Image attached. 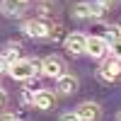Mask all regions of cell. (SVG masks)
<instances>
[{
  "label": "cell",
  "instance_id": "cell-1",
  "mask_svg": "<svg viewBox=\"0 0 121 121\" xmlns=\"http://www.w3.org/2000/svg\"><path fill=\"white\" fill-rule=\"evenodd\" d=\"M39 68H41V65H39L36 60H29V58H17V60H12V63L7 65V73H10V78H12V80H22V82H27V80L36 78Z\"/></svg>",
  "mask_w": 121,
  "mask_h": 121
},
{
  "label": "cell",
  "instance_id": "cell-2",
  "mask_svg": "<svg viewBox=\"0 0 121 121\" xmlns=\"http://www.w3.org/2000/svg\"><path fill=\"white\" fill-rule=\"evenodd\" d=\"M60 27H56L48 17H36V19H29L24 22V34L32 36V39H48L53 36V32H58Z\"/></svg>",
  "mask_w": 121,
  "mask_h": 121
},
{
  "label": "cell",
  "instance_id": "cell-3",
  "mask_svg": "<svg viewBox=\"0 0 121 121\" xmlns=\"http://www.w3.org/2000/svg\"><path fill=\"white\" fill-rule=\"evenodd\" d=\"M41 75L46 78H60V75H65V65H63V60H60L58 56H48L41 60Z\"/></svg>",
  "mask_w": 121,
  "mask_h": 121
},
{
  "label": "cell",
  "instance_id": "cell-4",
  "mask_svg": "<svg viewBox=\"0 0 121 121\" xmlns=\"http://www.w3.org/2000/svg\"><path fill=\"white\" fill-rule=\"evenodd\" d=\"M99 75H102V80H107V82H116V80L121 78V60L119 58H107L102 68H99Z\"/></svg>",
  "mask_w": 121,
  "mask_h": 121
},
{
  "label": "cell",
  "instance_id": "cell-5",
  "mask_svg": "<svg viewBox=\"0 0 121 121\" xmlns=\"http://www.w3.org/2000/svg\"><path fill=\"white\" fill-rule=\"evenodd\" d=\"M32 104L39 112H48V109L56 107V92H51V90H39V92L32 95Z\"/></svg>",
  "mask_w": 121,
  "mask_h": 121
},
{
  "label": "cell",
  "instance_id": "cell-6",
  "mask_svg": "<svg viewBox=\"0 0 121 121\" xmlns=\"http://www.w3.org/2000/svg\"><path fill=\"white\" fill-rule=\"evenodd\" d=\"M65 48H68V53H73V56L85 53V48H87V36L80 34V32L68 34V36H65Z\"/></svg>",
  "mask_w": 121,
  "mask_h": 121
},
{
  "label": "cell",
  "instance_id": "cell-7",
  "mask_svg": "<svg viewBox=\"0 0 121 121\" xmlns=\"http://www.w3.org/2000/svg\"><path fill=\"white\" fill-rule=\"evenodd\" d=\"M99 112H102V109H99L97 102H82V104H78L75 116H78V121H97Z\"/></svg>",
  "mask_w": 121,
  "mask_h": 121
},
{
  "label": "cell",
  "instance_id": "cell-8",
  "mask_svg": "<svg viewBox=\"0 0 121 121\" xmlns=\"http://www.w3.org/2000/svg\"><path fill=\"white\" fill-rule=\"evenodd\" d=\"M107 51H109V44L104 41L102 36H87V48H85L87 56H92V58H104Z\"/></svg>",
  "mask_w": 121,
  "mask_h": 121
},
{
  "label": "cell",
  "instance_id": "cell-9",
  "mask_svg": "<svg viewBox=\"0 0 121 121\" xmlns=\"http://www.w3.org/2000/svg\"><path fill=\"white\" fill-rule=\"evenodd\" d=\"M78 87H80V82H78L75 75L65 73L56 80V92H60V95H73V92H78Z\"/></svg>",
  "mask_w": 121,
  "mask_h": 121
},
{
  "label": "cell",
  "instance_id": "cell-10",
  "mask_svg": "<svg viewBox=\"0 0 121 121\" xmlns=\"http://www.w3.org/2000/svg\"><path fill=\"white\" fill-rule=\"evenodd\" d=\"M22 0H3L0 3V7H3V12L7 15V17H17L19 12H22Z\"/></svg>",
  "mask_w": 121,
  "mask_h": 121
},
{
  "label": "cell",
  "instance_id": "cell-11",
  "mask_svg": "<svg viewBox=\"0 0 121 121\" xmlns=\"http://www.w3.org/2000/svg\"><path fill=\"white\" fill-rule=\"evenodd\" d=\"M73 17H78V19L92 17V7H90V3H78V5H73Z\"/></svg>",
  "mask_w": 121,
  "mask_h": 121
},
{
  "label": "cell",
  "instance_id": "cell-12",
  "mask_svg": "<svg viewBox=\"0 0 121 121\" xmlns=\"http://www.w3.org/2000/svg\"><path fill=\"white\" fill-rule=\"evenodd\" d=\"M90 7H92V17H102V15H104V7L99 5L97 0H95V3H90Z\"/></svg>",
  "mask_w": 121,
  "mask_h": 121
},
{
  "label": "cell",
  "instance_id": "cell-13",
  "mask_svg": "<svg viewBox=\"0 0 121 121\" xmlns=\"http://www.w3.org/2000/svg\"><path fill=\"white\" fill-rule=\"evenodd\" d=\"M109 51L114 53V58H119V60H121V39H119V41H114L112 46H109Z\"/></svg>",
  "mask_w": 121,
  "mask_h": 121
},
{
  "label": "cell",
  "instance_id": "cell-14",
  "mask_svg": "<svg viewBox=\"0 0 121 121\" xmlns=\"http://www.w3.org/2000/svg\"><path fill=\"white\" fill-rule=\"evenodd\" d=\"M97 3L107 10V7H116V5H119V0H97Z\"/></svg>",
  "mask_w": 121,
  "mask_h": 121
},
{
  "label": "cell",
  "instance_id": "cell-15",
  "mask_svg": "<svg viewBox=\"0 0 121 121\" xmlns=\"http://www.w3.org/2000/svg\"><path fill=\"white\" fill-rule=\"evenodd\" d=\"M39 15H51V5H48V3H41V5H39Z\"/></svg>",
  "mask_w": 121,
  "mask_h": 121
},
{
  "label": "cell",
  "instance_id": "cell-16",
  "mask_svg": "<svg viewBox=\"0 0 121 121\" xmlns=\"http://www.w3.org/2000/svg\"><path fill=\"white\" fill-rule=\"evenodd\" d=\"M27 87H29V90H34V92H39V90H41V87H39V80H36V78L27 80Z\"/></svg>",
  "mask_w": 121,
  "mask_h": 121
},
{
  "label": "cell",
  "instance_id": "cell-17",
  "mask_svg": "<svg viewBox=\"0 0 121 121\" xmlns=\"http://www.w3.org/2000/svg\"><path fill=\"white\" fill-rule=\"evenodd\" d=\"M58 121H78V116H75V112H65Z\"/></svg>",
  "mask_w": 121,
  "mask_h": 121
},
{
  "label": "cell",
  "instance_id": "cell-18",
  "mask_svg": "<svg viewBox=\"0 0 121 121\" xmlns=\"http://www.w3.org/2000/svg\"><path fill=\"white\" fill-rule=\"evenodd\" d=\"M0 121H19V119L12 116V114H3V116H0Z\"/></svg>",
  "mask_w": 121,
  "mask_h": 121
},
{
  "label": "cell",
  "instance_id": "cell-19",
  "mask_svg": "<svg viewBox=\"0 0 121 121\" xmlns=\"http://www.w3.org/2000/svg\"><path fill=\"white\" fill-rule=\"evenodd\" d=\"M3 104H5V90L0 87V107H3Z\"/></svg>",
  "mask_w": 121,
  "mask_h": 121
},
{
  "label": "cell",
  "instance_id": "cell-20",
  "mask_svg": "<svg viewBox=\"0 0 121 121\" xmlns=\"http://www.w3.org/2000/svg\"><path fill=\"white\" fill-rule=\"evenodd\" d=\"M5 68H7V60H5L3 56H0V70H5Z\"/></svg>",
  "mask_w": 121,
  "mask_h": 121
},
{
  "label": "cell",
  "instance_id": "cell-21",
  "mask_svg": "<svg viewBox=\"0 0 121 121\" xmlns=\"http://www.w3.org/2000/svg\"><path fill=\"white\" fill-rule=\"evenodd\" d=\"M116 121H121V112H119V116H116Z\"/></svg>",
  "mask_w": 121,
  "mask_h": 121
},
{
  "label": "cell",
  "instance_id": "cell-22",
  "mask_svg": "<svg viewBox=\"0 0 121 121\" xmlns=\"http://www.w3.org/2000/svg\"><path fill=\"white\" fill-rule=\"evenodd\" d=\"M22 3H24V0H22Z\"/></svg>",
  "mask_w": 121,
  "mask_h": 121
}]
</instances>
